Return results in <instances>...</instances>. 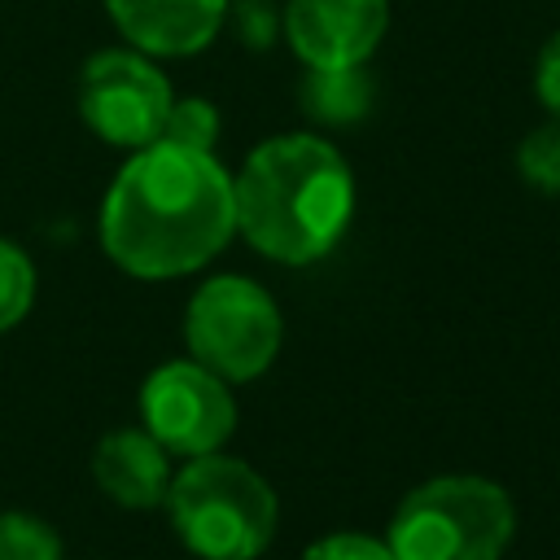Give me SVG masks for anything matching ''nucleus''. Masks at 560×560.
<instances>
[{
	"label": "nucleus",
	"instance_id": "obj_1",
	"mask_svg": "<svg viewBox=\"0 0 560 560\" xmlns=\"http://www.w3.org/2000/svg\"><path fill=\"white\" fill-rule=\"evenodd\" d=\"M236 232L232 179L214 153L171 140L144 144L109 184L101 206L105 254L140 276L171 280L210 262Z\"/></svg>",
	"mask_w": 560,
	"mask_h": 560
},
{
	"label": "nucleus",
	"instance_id": "obj_2",
	"mask_svg": "<svg viewBox=\"0 0 560 560\" xmlns=\"http://www.w3.org/2000/svg\"><path fill=\"white\" fill-rule=\"evenodd\" d=\"M232 210L258 254L306 267L341 241L354 210V179L328 140L276 136L232 179Z\"/></svg>",
	"mask_w": 560,
	"mask_h": 560
},
{
	"label": "nucleus",
	"instance_id": "obj_3",
	"mask_svg": "<svg viewBox=\"0 0 560 560\" xmlns=\"http://www.w3.org/2000/svg\"><path fill=\"white\" fill-rule=\"evenodd\" d=\"M166 508L175 534L201 560H254L276 534L271 486L232 455H192L171 477Z\"/></svg>",
	"mask_w": 560,
	"mask_h": 560
},
{
	"label": "nucleus",
	"instance_id": "obj_4",
	"mask_svg": "<svg viewBox=\"0 0 560 560\" xmlns=\"http://www.w3.org/2000/svg\"><path fill=\"white\" fill-rule=\"evenodd\" d=\"M516 512L503 486L455 472L416 486L394 521H389V551L394 560H499L512 542Z\"/></svg>",
	"mask_w": 560,
	"mask_h": 560
},
{
	"label": "nucleus",
	"instance_id": "obj_5",
	"mask_svg": "<svg viewBox=\"0 0 560 560\" xmlns=\"http://www.w3.org/2000/svg\"><path fill=\"white\" fill-rule=\"evenodd\" d=\"M184 341L214 376L254 381L280 350V311L262 284L245 276H214L188 302Z\"/></svg>",
	"mask_w": 560,
	"mask_h": 560
},
{
	"label": "nucleus",
	"instance_id": "obj_6",
	"mask_svg": "<svg viewBox=\"0 0 560 560\" xmlns=\"http://www.w3.org/2000/svg\"><path fill=\"white\" fill-rule=\"evenodd\" d=\"M171 101L166 74L144 52L105 48L79 74V114L109 144L144 149L162 140Z\"/></svg>",
	"mask_w": 560,
	"mask_h": 560
},
{
	"label": "nucleus",
	"instance_id": "obj_7",
	"mask_svg": "<svg viewBox=\"0 0 560 560\" xmlns=\"http://www.w3.org/2000/svg\"><path fill=\"white\" fill-rule=\"evenodd\" d=\"M144 433L175 455H210L228 442L236 424V407L228 381L201 368L197 359L162 363L140 389Z\"/></svg>",
	"mask_w": 560,
	"mask_h": 560
},
{
	"label": "nucleus",
	"instance_id": "obj_8",
	"mask_svg": "<svg viewBox=\"0 0 560 560\" xmlns=\"http://www.w3.org/2000/svg\"><path fill=\"white\" fill-rule=\"evenodd\" d=\"M284 39L311 70L363 66L389 22V0H289Z\"/></svg>",
	"mask_w": 560,
	"mask_h": 560
},
{
	"label": "nucleus",
	"instance_id": "obj_9",
	"mask_svg": "<svg viewBox=\"0 0 560 560\" xmlns=\"http://www.w3.org/2000/svg\"><path fill=\"white\" fill-rule=\"evenodd\" d=\"M127 44L158 57L201 52L228 13V0H105Z\"/></svg>",
	"mask_w": 560,
	"mask_h": 560
},
{
	"label": "nucleus",
	"instance_id": "obj_10",
	"mask_svg": "<svg viewBox=\"0 0 560 560\" xmlns=\"http://www.w3.org/2000/svg\"><path fill=\"white\" fill-rule=\"evenodd\" d=\"M92 472H96L101 490L122 508H153L171 490L166 451L144 429L105 433L92 455Z\"/></svg>",
	"mask_w": 560,
	"mask_h": 560
},
{
	"label": "nucleus",
	"instance_id": "obj_11",
	"mask_svg": "<svg viewBox=\"0 0 560 560\" xmlns=\"http://www.w3.org/2000/svg\"><path fill=\"white\" fill-rule=\"evenodd\" d=\"M368 79L359 74V66L350 70H311L306 88H302V109L319 122H354L368 109Z\"/></svg>",
	"mask_w": 560,
	"mask_h": 560
},
{
	"label": "nucleus",
	"instance_id": "obj_12",
	"mask_svg": "<svg viewBox=\"0 0 560 560\" xmlns=\"http://www.w3.org/2000/svg\"><path fill=\"white\" fill-rule=\"evenodd\" d=\"M0 560H61V538L31 512H0Z\"/></svg>",
	"mask_w": 560,
	"mask_h": 560
},
{
	"label": "nucleus",
	"instance_id": "obj_13",
	"mask_svg": "<svg viewBox=\"0 0 560 560\" xmlns=\"http://www.w3.org/2000/svg\"><path fill=\"white\" fill-rule=\"evenodd\" d=\"M516 166H521V175H525L529 188L560 197V118L534 127V131L521 140Z\"/></svg>",
	"mask_w": 560,
	"mask_h": 560
},
{
	"label": "nucleus",
	"instance_id": "obj_14",
	"mask_svg": "<svg viewBox=\"0 0 560 560\" xmlns=\"http://www.w3.org/2000/svg\"><path fill=\"white\" fill-rule=\"evenodd\" d=\"M31 298H35L31 258L13 241H0V332H9L31 311Z\"/></svg>",
	"mask_w": 560,
	"mask_h": 560
},
{
	"label": "nucleus",
	"instance_id": "obj_15",
	"mask_svg": "<svg viewBox=\"0 0 560 560\" xmlns=\"http://www.w3.org/2000/svg\"><path fill=\"white\" fill-rule=\"evenodd\" d=\"M162 140L171 144H184V149H197V153H214V140H219V114L210 101H171V114H166V127H162Z\"/></svg>",
	"mask_w": 560,
	"mask_h": 560
},
{
	"label": "nucleus",
	"instance_id": "obj_16",
	"mask_svg": "<svg viewBox=\"0 0 560 560\" xmlns=\"http://www.w3.org/2000/svg\"><path fill=\"white\" fill-rule=\"evenodd\" d=\"M302 560H394L389 542L368 538V534H328L306 547Z\"/></svg>",
	"mask_w": 560,
	"mask_h": 560
},
{
	"label": "nucleus",
	"instance_id": "obj_17",
	"mask_svg": "<svg viewBox=\"0 0 560 560\" xmlns=\"http://www.w3.org/2000/svg\"><path fill=\"white\" fill-rule=\"evenodd\" d=\"M534 92H538V101L560 118V31L538 48V61H534Z\"/></svg>",
	"mask_w": 560,
	"mask_h": 560
}]
</instances>
